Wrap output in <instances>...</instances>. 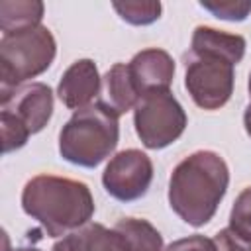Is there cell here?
Segmentation results:
<instances>
[{"label": "cell", "mask_w": 251, "mask_h": 251, "mask_svg": "<svg viewBox=\"0 0 251 251\" xmlns=\"http://www.w3.org/2000/svg\"><path fill=\"white\" fill-rule=\"evenodd\" d=\"M229 184L226 161L214 151H196L182 159L169 180V204L188 226L212 220Z\"/></svg>", "instance_id": "1"}, {"label": "cell", "mask_w": 251, "mask_h": 251, "mask_svg": "<svg viewBox=\"0 0 251 251\" xmlns=\"http://www.w3.org/2000/svg\"><path fill=\"white\" fill-rule=\"evenodd\" d=\"M22 208L43 226L47 235L59 237L88 224L94 214V200L84 182L39 175L25 184Z\"/></svg>", "instance_id": "2"}, {"label": "cell", "mask_w": 251, "mask_h": 251, "mask_svg": "<svg viewBox=\"0 0 251 251\" xmlns=\"http://www.w3.org/2000/svg\"><path fill=\"white\" fill-rule=\"evenodd\" d=\"M120 137L118 118L100 104H90L73 114L59 133V153L65 161L92 169L116 149Z\"/></svg>", "instance_id": "3"}, {"label": "cell", "mask_w": 251, "mask_h": 251, "mask_svg": "<svg viewBox=\"0 0 251 251\" xmlns=\"http://www.w3.org/2000/svg\"><path fill=\"white\" fill-rule=\"evenodd\" d=\"M55 39L45 25H33L0 39V82L2 94L22 86L49 69L55 59Z\"/></svg>", "instance_id": "4"}, {"label": "cell", "mask_w": 251, "mask_h": 251, "mask_svg": "<svg viewBox=\"0 0 251 251\" xmlns=\"http://www.w3.org/2000/svg\"><path fill=\"white\" fill-rule=\"evenodd\" d=\"M133 122L145 147L163 149L182 135L186 127V114L169 90H155L139 96Z\"/></svg>", "instance_id": "5"}, {"label": "cell", "mask_w": 251, "mask_h": 251, "mask_svg": "<svg viewBox=\"0 0 251 251\" xmlns=\"http://www.w3.org/2000/svg\"><path fill=\"white\" fill-rule=\"evenodd\" d=\"M233 63L214 55L190 53L184 86L194 104L204 110L222 108L233 92Z\"/></svg>", "instance_id": "6"}, {"label": "cell", "mask_w": 251, "mask_h": 251, "mask_svg": "<svg viewBox=\"0 0 251 251\" xmlns=\"http://www.w3.org/2000/svg\"><path fill=\"white\" fill-rule=\"evenodd\" d=\"M151 180L153 163L139 149H126L114 155L102 175L106 192L122 202H131L145 196Z\"/></svg>", "instance_id": "7"}, {"label": "cell", "mask_w": 251, "mask_h": 251, "mask_svg": "<svg viewBox=\"0 0 251 251\" xmlns=\"http://www.w3.org/2000/svg\"><path fill=\"white\" fill-rule=\"evenodd\" d=\"M53 112V92L43 82L22 84L2 94V114L24 126L29 135L41 131Z\"/></svg>", "instance_id": "8"}, {"label": "cell", "mask_w": 251, "mask_h": 251, "mask_svg": "<svg viewBox=\"0 0 251 251\" xmlns=\"http://www.w3.org/2000/svg\"><path fill=\"white\" fill-rule=\"evenodd\" d=\"M129 75L139 96L155 90H169L175 76V61L163 49H143L129 61Z\"/></svg>", "instance_id": "9"}, {"label": "cell", "mask_w": 251, "mask_h": 251, "mask_svg": "<svg viewBox=\"0 0 251 251\" xmlns=\"http://www.w3.org/2000/svg\"><path fill=\"white\" fill-rule=\"evenodd\" d=\"M100 80L94 61L78 59L63 73L57 94L67 108L80 110L90 106V100L100 92Z\"/></svg>", "instance_id": "10"}, {"label": "cell", "mask_w": 251, "mask_h": 251, "mask_svg": "<svg viewBox=\"0 0 251 251\" xmlns=\"http://www.w3.org/2000/svg\"><path fill=\"white\" fill-rule=\"evenodd\" d=\"M139 100V92L131 80L129 67L124 63H116L100 80L98 102L106 112L120 118L127 110L135 108Z\"/></svg>", "instance_id": "11"}, {"label": "cell", "mask_w": 251, "mask_h": 251, "mask_svg": "<svg viewBox=\"0 0 251 251\" xmlns=\"http://www.w3.org/2000/svg\"><path fill=\"white\" fill-rule=\"evenodd\" d=\"M198 55H214L227 59L229 63L237 65L245 55V39L237 33L218 31L214 27L198 25L192 33V51Z\"/></svg>", "instance_id": "12"}, {"label": "cell", "mask_w": 251, "mask_h": 251, "mask_svg": "<svg viewBox=\"0 0 251 251\" xmlns=\"http://www.w3.org/2000/svg\"><path fill=\"white\" fill-rule=\"evenodd\" d=\"M65 239L71 251H127L124 237L116 229H106L102 224H84Z\"/></svg>", "instance_id": "13"}, {"label": "cell", "mask_w": 251, "mask_h": 251, "mask_svg": "<svg viewBox=\"0 0 251 251\" xmlns=\"http://www.w3.org/2000/svg\"><path fill=\"white\" fill-rule=\"evenodd\" d=\"M43 18V2L39 0H2L0 2V29L14 33L39 25Z\"/></svg>", "instance_id": "14"}, {"label": "cell", "mask_w": 251, "mask_h": 251, "mask_svg": "<svg viewBox=\"0 0 251 251\" xmlns=\"http://www.w3.org/2000/svg\"><path fill=\"white\" fill-rule=\"evenodd\" d=\"M114 229L124 237L127 251H163V237L147 220L124 218Z\"/></svg>", "instance_id": "15"}, {"label": "cell", "mask_w": 251, "mask_h": 251, "mask_svg": "<svg viewBox=\"0 0 251 251\" xmlns=\"http://www.w3.org/2000/svg\"><path fill=\"white\" fill-rule=\"evenodd\" d=\"M114 10L131 25H147L159 20L161 2L147 0V2H114Z\"/></svg>", "instance_id": "16"}, {"label": "cell", "mask_w": 251, "mask_h": 251, "mask_svg": "<svg viewBox=\"0 0 251 251\" xmlns=\"http://www.w3.org/2000/svg\"><path fill=\"white\" fill-rule=\"evenodd\" d=\"M229 227L243 239L251 241V186L237 196L229 214Z\"/></svg>", "instance_id": "17"}, {"label": "cell", "mask_w": 251, "mask_h": 251, "mask_svg": "<svg viewBox=\"0 0 251 251\" xmlns=\"http://www.w3.org/2000/svg\"><path fill=\"white\" fill-rule=\"evenodd\" d=\"M200 6L208 12H212L216 18L229 20V22H241L251 12V0H220V2L202 0Z\"/></svg>", "instance_id": "18"}, {"label": "cell", "mask_w": 251, "mask_h": 251, "mask_svg": "<svg viewBox=\"0 0 251 251\" xmlns=\"http://www.w3.org/2000/svg\"><path fill=\"white\" fill-rule=\"evenodd\" d=\"M214 243H216V249L218 251H251V241L243 239L231 227L220 229L214 235Z\"/></svg>", "instance_id": "19"}, {"label": "cell", "mask_w": 251, "mask_h": 251, "mask_svg": "<svg viewBox=\"0 0 251 251\" xmlns=\"http://www.w3.org/2000/svg\"><path fill=\"white\" fill-rule=\"evenodd\" d=\"M165 251H218V249L214 239H208L204 235H190V237L173 241Z\"/></svg>", "instance_id": "20"}, {"label": "cell", "mask_w": 251, "mask_h": 251, "mask_svg": "<svg viewBox=\"0 0 251 251\" xmlns=\"http://www.w3.org/2000/svg\"><path fill=\"white\" fill-rule=\"evenodd\" d=\"M243 124H245V131H247V133H249V137H251V104H249V106H247V110H245Z\"/></svg>", "instance_id": "21"}, {"label": "cell", "mask_w": 251, "mask_h": 251, "mask_svg": "<svg viewBox=\"0 0 251 251\" xmlns=\"http://www.w3.org/2000/svg\"><path fill=\"white\" fill-rule=\"evenodd\" d=\"M51 251H71V247H69V243H67V239L63 237L61 241H57L55 245H53V249Z\"/></svg>", "instance_id": "22"}, {"label": "cell", "mask_w": 251, "mask_h": 251, "mask_svg": "<svg viewBox=\"0 0 251 251\" xmlns=\"http://www.w3.org/2000/svg\"><path fill=\"white\" fill-rule=\"evenodd\" d=\"M14 251H39V249H33V247H22V249H14Z\"/></svg>", "instance_id": "23"}, {"label": "cell", "mask_w": 251, "mask_h": 251, "mask_svg": "<svg viewBox=\"0 0 251 251\" xmlns=\"http://www.w3.org/2000/svg\"><path fill=\"white\" fill-rule=\"evenodd\" d=\"M249 94H251V76H249Z\"/></svg>", "instance_id": "24"}]
</instances>
